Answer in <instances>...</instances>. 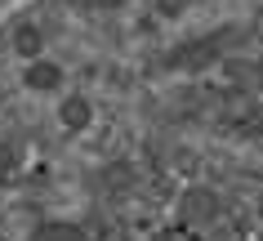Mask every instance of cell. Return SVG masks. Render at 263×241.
Instances as JSON below:
<instances>
[{"label":"cell","instance_id":"6da1fadb","mask_svg":"<svg viewBox=\"0 0 263 241\" xmlns=\"http://www.w3.org/2000/svg\"><path fill=\"white\" fill-rule=\"evenodd\" d=\"M23 85L31 89V94H54V89H63V67L58 63H49V58H27V67H23Z\"/></svg>","mask_w":263,"mask_h":241},{"label":"cell","instance_id":"277c9868","mask_svg":"<svg viewBox=\"0 0 263 241\" xmlns=\"http://www.w3.org/2000/svg\"><path fill=\"white\" fill-rule=\"evenodd\" d=\"M31 241H89V237L76 224H67V219H49V224H41L31 232Z\"/></svg>","mask_w":263,"mask_h":241},{"label":"cell","instance_id":"ba28073f","mask_svg":"<svg viewBox=\"0 0 263 241\" xmlns=\"http://www.w3.org/2000/svg\"><path fill=\"white\" fill-rule=\"evenodd\" d=\"M98 5H107V9H116V5H125V0H98Z\"/></svg>","mask_w":263,"mask_h":241},{"label":"cell","instance_id":"8992f818","mask_svg":"<svg viewBox=\"0 0 263 241\" xmlns=\"http://www.w3.org/2000/svg\"><path fill=\"white\" fill-rule=\"evenodd\" d=\"M9 170V152H5V147H0V174Z\"/></svg>","mask_w":263,"mask_h":241},{"label":"cell","instance_id":"3957f363","mask_svg":"<svg viewBox=\"0 0 263 241\" xmlns=\"http://www.w3.org/2000/svg\"><path fill=\"white\" fill-rule=\"evenodd\" d=\"M14 54L18 58H41V49H45V36H41V27L36 23H23V27H14Z\"/></svg>","mask_w":263,"mask_h":241},{"label":"cell","instance_id":"5b68a950","mask_svg":"<svg viewBox=\"0 0 263 241\" xmlns=\"http://www.w3.org/2000/svg\"><path fill=\"white\" fill-rule=\"evenodd\" d=\"M187 5H192V0H156V14L161 18H183Z\"/></svg>","mask_w":263,"mask_h":241},{"label":"cell","instance_id":"52a82bcc","mask_svg":"<svg viewBox=\"0 0 263 241\" xmlns=\"http://www.w3.org/2000/svg\"><path fill=\"white\" fill-rule=\"evenodd\" d=\"M18 0H0V14H9V9H14Z\"/></svg>","mask_w":263,"mask_h":241},{"label":"cell","instance_id":"7a4b0ae2","mask_svg":"<svg viewBox=\"0 0 263 241\" xmlns=\"http://www.w3.org/2000/svg\"><path fill=\"white\" fill-rule=\"evenodd\" d=\"M58 121H63V129H85L94 121V103L85 94H63L58 99Z\"/></svg>","mask_w":263,"mask_h":241}]
</instances>
